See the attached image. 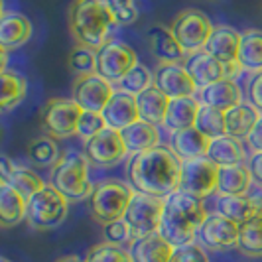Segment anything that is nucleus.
Segmentation results:
<instances>
[{"label":"nucleus","mask_w":262,"mask_h":262,"mask_svg":"<svg viewBox=\"0 0 262 262\" xmlns=\"http://www.w3.org/2000/svg\"><path fill=\"white\" fill-rule=\"evenodd\" d=\"M0 178H2V182L16 187L20 193H24L26 197H32L34 193H38L39 189L46 187V182L39 178L36 171H32V168L18 166V164L10 162V158L6 156L0 160Z\"/></svg>","instance_id":"nucleus-22"},{"label":"nucleus","mask_w":262,"mask_h":262,"mask_svg":"<svg viewBox=\"0 0 262 262\" xmlns=\"http://www.w3.org/2000/svg\"><path fill=\"white\" fill-rule=\"evenodd\" d=\"M152 85H154V73L146 66H140V63H138L126 77L118 83L117 87H118V91L130 93V95H136V97H138L140 93H144L146 89H150Z\"/></svg>","instance_id":"nucleus-39"},{"label":"nucleus","mask_w":262,"mask_h":262,"mask_svg":"<svg viewBox=\"0 0 262 262\" xmlns=\"http://www.w3.org/2000/svg\"><path fill=\"white\" fill-rule=\"evenodd\" d=\"M249 168L250 173H252V182L262 185V152H258V154H254V156L250 158Z\"/></svg>","instance_id":"nucleus-47"},{"label":"nucleus","mask_w":262,"mask_h":262,"mask_svg":"<svg viewBox=\"0 0 262 262\" xmlns=\"http://www.w3.org/2000/svg\"><path fill=\"white\" fill-rule=\"evenodd\" d=\"M166 209V199L136 191L132 197L124 221L132 231V241L160 231V223Z\"/></svg>","instance_id":"nucleus-9"},{"label":"nucleus","mask_w":262,"mask_h":262,"mask_svg":"<svg viewBox=\"0 0 262 262\" xmlns=\"http://www.w3.org/2000/svg\"><path fill=\"white\" fill-rule=\"evenodd\" d=\"M258 118H260V111L256 106L241 103L235 108L227 111V134L238 140H247L250 132L254 130Z\"/></svg>","instance_id":"nucleus-33"},{"label":"nucleus","mask_w":262,"mask_h":262,"mask_svg":"<svg viewBox=\"0 0 262 262\" xmlns=\"http://www.w3.org/2000/svg\"><path fill=\"white\" fill-rule=\"evenodd\" d=\"M170 262H209V256L199 243H189V245L176 247Z\"/></svg>","instance_id":"nucleus-43"},{"label":"nucleus","mask_w":262,"mask_h":262,"mask_svg":"<svg viewBox=\"0 0 262 262\" xmlns=\"http://www.w3.org/2000/svg\"><path fill=\"white\" fill-rule=\"evenodd\" d=\"M115 91L117 89L113 87V83H108L99 73H89V75H79L75 79L71 87V99L83 111L103 113Z\"/></svg>","instance_id":"nucleus-13"},{"label":"nucleus","mask_w":262,"mask_h":262,"mask_svg":"<svg viewBox=\"0 0 262 262\" xmlns=\"http://www.w3.org/2000/svg\"><path fill=\"white\" fill-rule=\"evenodd\" d=\"M81 115H83V108L73 99L53 97L41 108V128L55 140L77 136Z\"/></svg>","instance_id":"nucleus-7"},{"label":"nucleus","mask_w":262,"mask_h":262,"mask_svg":"<svg viewBox=\"0 0 262 262\" xmlns=\"http://www.w3.org/2000/svg\"><path fill=\"white\" fill-rule=\"evenodd\" d=\"M136 66L138 55L124 41L108 39L97 50V73L113 85H118Z\"/></svg>","instance_id":"nucleus-10"},{"label":"nucleus","mask_w":262,"mask_h":262,"mask_svg":"<svg viewBox=\"0 0 262 262\" xmlns=\"http://www.w3.org/2000/svg\"><path fill=\"white\" fill-rule=\"evenodd\" d=\"M173 245H170L160 233L134 238L130 243V254L134 262H170L173 254Z\"/></svg>","instance_id":"nucleus-23"},{"label":"nucleus","mask_w":262,"mask_h":262,"mask_svg":"<svg viewBox=\"0 0 262 262\" xmlns=\"http://www.w3.org/2000/svg\"><path fill=\"white\" fill-rule=\"evenodd\" d=\"M199 99H201V105L221 108L227 113V111H231L243 103V89L235 79L225 77L213 85L199 89Z\"/></svg>","instance_id":"nucleus-20"},{"label":"nucleus","mask_w":262,"mask_h":262,"mask_svg":"<svg viewBox=\"0 0 262 262\" xmlns=\"http://www.w3.org/2000/svg\"><path fill=\"white\" fill-rule=\"evenodd\" d=\"M69 69L75 75H89V73H97V52L89 50L85 46H75L71 53H69Z\"/></svg>","instance_id":"nucleus-40"},{"label":"nucleus","mask_w":262,"mask_h":262,"mask_svg":"<svg viewBox=\"0 0 262 262\" xmlns=\"http://www.w3.org/2000/svg\"><path fill=\"white\" fill-rule=\"evenodd\" d=\"M236 249L250 258L262 256V211L254 215L250 221L241 225V235Z\"/></svg>","instance_id":"nucleus-35"},{"label":"nucleus","mask_w":262,"mask_h":262,"mask_svg":"<svg viewBox=\"0 0 262 262\" xmlns=\"http://www.w3.org/2000/svg\"><path fill=\"white\" fill-rule=\"evenodd\" d=\"M103 117L108 128L115 130H124L130 124L140 120V111H138V101L136 95L124 91H115V95L111 97V101L106 103Z\"/></svg>","instance_id":"nucleus-18"},{"label":"nucleus","mask_w":262,"mask_h":262,"mask_svg":"<svg viewBox=\"0 0 262 262\" xmlns=\"http://www.w3.org/2000/svg\"><path fill=\"white\" fill-rule=\"evenodd\" d=\"M120 132H122V140L126 144V150L132 156L148 152L152 148H158L160 140H162L160 128L150 124V122H146V120H138V122H134L128 128H124Z\"/></svg>","instance_id":"nucleus-27"},{"label":"nucleus","mask_w":262,"mask_h":262,"mask_svg":"<svg viewBox=\"0 0 262 262\" xmlns=\"http://www.w3.org/2000/svg\"><path fill=\"white\" fill-rule=\"evenodd\" d=\"M207 217L209 213L203 199L178 189L166 197V209L158 233L173 247L189 245L197 238V231Z\"/></svg>","instance_id":"nucleus-2"},{"label":"nucleus","mask_w":262,"mask_h":262,"mask_svg":"<svg viewBox=\"0 0 262 262\" xmlns=\"http://www.w3.org/2000/svg\"><path fill=\"white\" fill-rule=\"evenodd\" d=\"M32 38V22L20 12H4L0 18V50L12 52Z\"/></svg>","instance_id":"nucleus-21"},{"label":"nucleus","mask_w":262,"mask_h":262,"mask_svg":"<svg viewBox=\"0 0 262 262\" xmlns=\"http://www.w3.org/2000/svg\"><path fill=\"white\" fill-rule=\"evenodd\" d=\"M252 185V173L249 164L219 168V195H247Z\"/></svg>","instance_id":"nucleus-32"},{"label":"nucleus","mask_w":262,"mask_h":262,"mask_svg":"<svg viewBox=\"0 0 262 262\" xmlns=\"http://www.w3.org/2000/svg\"><path fill=\"white\" fill-rule=\"evenodd\" d=\"M61 158L59 154V146L55 142V138L43 134V136H38L34 138L30 144H28V160L34 164V166H39V168H52L53 164Z\"/></svg>","instance_id":"nucleus-36"},{"label":"nucleus","mask_w":262,"mask_h":262,"mask_svg":"<svg viewBox=\"0 0 262 262\" xmlns=\"http://www.w3.org/2000/svg\"><path fill=\"white\" fill-rule=\"evenodd\" d=\"M247 142H249L250 150H252L254 154L262 152V115H260V118H258V122H256V126H254V130L250 132V136L247 138Z\"/></svg>","instance_id":"nucleus-46"},{"label":"nucleus","mask_w":262,"mask_h":262,"mask_svg":"<svg viewBox=\"0 0 262 262\" xmlns=\"http://www.w3.org/2000/svg\"><path fill=\"white\" fill-rule=\"evenodd\" d=\"M67 213H69V199L53 185H46L38 193L28 197L26 219L30 227L38 231L59 227L66 221Z\"/></svg>","instance_id":"nucleus-6"},{"label":"nucleus","mask_w":262,"mask_h":262,"mask_svg":"<svg viewBox=\"0 0 262 262\" xmlns=\"http://www.w3.org/2000/svg\"><path fill=\"white\" fill-rule=\"evenodd\" d=\"M0 262H12V260H8V258H2Z\"/></svg>","instance_id":"nucleus-49"},{"label":"nucleus","mask_w":262,"mask_h":262,"mask_svg":"<svg viewBox=\"0 0 262 262\" xmlns=\"http://www.w3.org/2000/svg\"><path fill=\"white\" fill-rule=\"evenodd\" d=\"M241 38H243V34H238L235 28L215 26L209 41H207V46H205V52L211 53L213 57H217L221 63L227 66V75L231 79H233V75L241 69V67H238Z\"/></svg>","instance_id":"nucleus-15"},{"label":"nucleus","mask_w":262,"mask_h":262,"mask_svg":"<svg viewBox=\"0 0 262 262\" xmlns=\"http://www.w3.org/2000/svg\"><path fill=\"white\" fill-rule=\"evenodd\" d=\"M105 4L115 16L117 26H130L138 20V8L134 0H105Z\"/></svg>","instance_id":"nucleus-41"},{"label":"nucleus","mask_w":262,"mask_h":262,"mask_svg":"<svg viewBox=\"0 0 262 262\" xmlns=\"http://www.w3.org/2000/svg\"><path fill=\"white\" fill-rule=\"evenodd\" d=\"M238 235H241V225L227 219L221 213H213L205 219V223L199 227L197 238L199 245L207 250H229L235 249L238 245Z\"/></svg>","instance_id":"nucleus-14"},{"label":"nucleus","mask_w":262,"mask_h":262,"mask_svg":"<svg viewBox=\"0 0 262 262\" xmlns=\"http://www.w3.org/2000/svg\"><path fill=\"white\" fill-rule=\"evenodd\" d=\"M211 138L205 136L201 130H197L195 126L171 134V150L176 152V156L182 162L195 160V158H207Z\"/></svg>","instance_id":"nucleus-24"},{"label":"nucleus","mask_w":262,"mask_h":262,"mask_svg":"<svg viewBox=\"0 0 262 262\" xmlns=\"http://www.w3.org/2000/svg\"><path fill=\"white\" fill-rule=\"evenodd\" d=\"M126 173L134 191L166 199L180 189L182 160L171 148L158 146L142 154H134Z\"/></svg>","instance_id":"nucleus-1"},{"label":"nucleus","mask_w":262,"mask_h":262,"mask_svg":"<svg viewBox=\"0 0 262 262\" xmlns=\"http://www.w3.org/2000/svg\"><path fill=\"white\" fill-rule=\"evenodd\" d=\"M89 160L85 154L67 150L52 166L50 185L61 191L69 201H79L91 197L95 185L89 180Z\"/></svg>","instance_id":"nucleus-4"},{"label":"nucleus","mask_w":262,"mask_h":262,"mask_svg":"<svg viewBox=\"0 0 262 262\" xmlns=\"http://www.w3.org/2000/svg\"><path fill=\"white\" fill-rule=\"evenodd\" d=\"M103 235H105L106 243L120 245V247H122L124 243H132V231L124 219L105 225V227H103Z\"/></svg>","instance_id":"nucleus-44"},{"label":"nucleus","mask_w":262,"mask_h":262,"mask_svg":"<svg viewBox=\"0 0 262 262\" xmlns=\"http://www.w3.org/2000/svg\"><path fill=\"white\" fill-rule=\"evenodd\" d=\"M83 154L95 168H111L118 162H122L128 154V150L122 140V132L106 126L105 130H101L97 136H93L91 140L85 142Z\"/></svg>","instance_id":"nucleus-12"},{"label":"nucleus","mask_w":262,"mask_h":262,"mask_svg":"<svg viewBox=\"0 0 262 262\" xmlns=\"http://www.w3.org/2000/svg\"><path fill=\"white\" fill-rule=\"evenodd\" d=\"M85 262H134L130 250L113 243H99L89 249Z\"/></svg>","instance_id":"nucleus-38"},{"label":"nucleus","mask_w":262,"mask_h":262,"mask_svg":"<svg viewBox=\"0 0 262 262\" xmlns=\"http://www.w3.org/2000/svg\"><path fill=\"white\" fill-rule=\"evenodd\" d=\"M249 101L262 113V73L254 75L249 83Z\"/></svg>","instance_id":"nucleus-45"},{"label":"nucleus","mask_w":262,"mask_h":262,"mask_svg":"<svg viewBox=\"0 0 262 262\" xmlns=\"http://www.w3.org/2000/svg\"><path fill=\"white\" fill-rule=\"evenodd\" d=\"M106 128V122L103 113H91V111H83L81 115V120H79V126H77V136L87 142L91 140L93 136H97L101 130Z\"/></svg>","instance_id":"nucleus-42"},{"label":"nucleus","mask_w":262,"mask_h":262,"mask_svg":"<svg viewBox=\"0 0 262 262\" xmlns=\"http://www.w3.org/2000/svg\"><path fill=\"white\" fill-rule=\"evenodd\" d=\"M215 211L235 221L236 225L247 223L254 215L260 213L258 205L250 195H219L215 203Z\"/></svg>","instance_id":"nucleus-30"},{"label":"nucleus","mask_w":262,"mask_h":262,"mask_svg":"<svg viewBox=\"0 0 262 262\" xmlns=\"http://www.w3.org/2000/svg\"><path fill=\"white\" fill-rule=\"evenodd\" d=\"M213 164H217L219 168H227V166H238L245 164L247 160V150L238 138H233L229 134L213 138L211 140L209 154H207Z\"/></svg>","instance_id":"nucleus-29"},{"label":"nucleus","mask_w":262,"mask_h":262,"mask_svg":"<svg viewBox=\"0 0 262 262\" xmlns=\"http://www.w3.org/2000/svg\"><path fill=\"white\" fill-rule=\"evenodd\" d=\"M195 128L203 132L205 136H209L211 140L225 136L227 134V113L221 111V108L201 105L199 115H197Z\"/></svg>","instance_id":"nucleus-37"},{"label":"nucleus","mask_w":262,"mask_h":262,"mask_svg":"<svg viewBox=\"0 0 262 262\" xmlns=\"http://www.w3.org/2000/svg\"><path fill=\"white\" fill-rule=\"evenodd\" d=\"M238 67L247 73H262V30L249 28L243 32L241 50H238Z\"/></svg>","instance_id":"nucleus-31"},{"label":"nucleus","mask_w":262,"mask_h":262,"mask_svg":"<svg viewBox=\"0 0 262 262\" xmlns=\"http://www.w3.org/2000/svg\"><path fill=\"white\" fill-rule=\"evenodd\" d=\"M154 85L166 93L170 99L193 97L197 93V85L189 75L187 67L182 63L176 66H160L154 71Z\"/></svg>","instance_id":"nucleus-17"},{"label":"nucleus","mask_w":262,"mask_h":262,"mask_svg":"<svg viewBox=\"0 0 262 262\" xmlns=\"http://www.w3.org/2000/svg\"><path fill=\"white\" fill-rule=\"evenodd\" d=\"M2 93H0V106L2 111H12L24 101L28 93V81L18 71H2L0 73Z\"/></svg>","instance_id":"nucleus-34"},{"label":"nucleus","mask_w":262,"mask_h":262,"mask_svg":"<svg viewBox=\"0 0 262 262\" xmlns=\"http://www.w3.org/2000/svg\"><path fill=\"white\" fill-rule=\"evenodd\" d=\"M199 108H201V103L197 101L195 97L171 99L168 115H166V120H164V128L171 132V134H176V132L195 126Z\"/></svg>","instance_id":"nucleus-26"},{"label":"nucleus","mask_w":262,"mask_h":262,"mask_svg":"<svg viewBox=\"0 0 262 262\" xmlns=\"http://www.w3.org/2000/svg\"><path fill=\"white\" fill-rule=\"evenodd\" d=\"M185 67H187L189 75L193 77V81H195L197 89H203L207 85H213V83H217L221 79L229 77L227 75V66L221 63L217 57H213L205 50L191 53L185 59Z\"/></svg>","instance_id":"nucleus-19"},{"label":"nucleus","mask_w":262,"mask_h":262,"mask_svg":"<svg viewBox=\"0 0 262 262\" xmlns=\"http://www.w3.org/2000/svg\"><path fill=\"white\" fill-rule=\"evenodd\" d=\"M219 185V166L209 158H195L182 162V182L180 189L191 195L205 199L217 191Z\"/></svg>","instance_id":"nucleus-11"},{"label":"nucleus","mask_w":262,"mask_h":262,"mask_svg":"<svg viewBox=\"0 0 262 262\" xmlns=\"http://www.w3.org/2000/svg\"><path fill=\"white\" fill-rule=\"evenodd\" d=\"M55 262H85V260H81L79 256H73V254H69V256H63V258H59V260H55Z\"/></svg>","instance_id":"nucleus-48"},{"label":"nucleus","mask_w":262,"mask_h":262,"mask_svg":"<svg viewBox=\"0 0 262 262\" xmlns=\"http://www.w3.org/2000/svg\"><path fill=\"white\" fill-rule=\"evenodd\" d=\"M170 30L178 41L182 43L185 53H197L205 50L207 41H209L211 34L215 26L211 24V20L197 8H185L178 14L171 22Z\"/></svg>","instance_id":"nucleus-8"},{"label":"nucleus","mask_w":262,"mask_h":262,"mask_svg":"<svg viewBox=\"0 0 262 262\" xmlns=\"http://www.w3.org/2000/svg\"><path fill=\"white\" fill-rule=\"evenodd\" d=\"M28 215V197L6 182H0V225L10 229Z\"/></svg>","instance_id":"nucleus-25"},{"label":"nucleus","mask_w":262,"mask_h":262,"mask_svg":"<svg viewBox=\"0 0 262 262\" xmlns=\"http://www.w3.org/2000/svg\"><path fill=\"white\" fill-rule=\"evenodd\" d=\"M146 41L150 53L158 59L160 66H176L182 63L185 59V50L182 48V43L178 41V38L173 36L170 28L156 24L146 32Z\"/></svg>","instance_id":"nucleus-16"},{"label":"nucleus","mask_w":262,"mask_h":262,"mask_svg":"<svg viewBox=\"0 0 262 262\" xmlns=\"http://www.w3.org/2000/svg\"><path fill=\"white\" fill-rule=\"evenodd\" d=\"M134 193L136 191L130 184H124L113 178L95 184V189L89 197V211L93 219L103 227L124 219Z\"/></svg>","instance_id":"nucleus-5"},{"label":"nucleus","mask_w":262,"mask_h":262,"mask_svg":"<svg viewBox=\"0 0 262 262\" xmlns=\"http://www.w3.org/2000/svg\"><path fill=\"white\" fill-rule=\"evenodd\" d=\"M67 24L77 46L95 52L108 41L111 30L117 26L105 0H73L67 10Z\"/></svg>","instance_id":"nucleus-3"},{"label":"nucleus","mask_w":262,"mask_h":262,"mask_svg":"<svg viewBox=\"0 0 262 262\" xmlns=\"http://www.w3.org/2000/svg\"><path fill=\"white\" fill-rule=\"evenodd\" d=\"M138 101V111H140V120H146L154 126H164V120L168 115V108H170L171 99L158 89L156 85H152L150 89H146L144 93H140L136 97Z\"/></svg>","instance_id":"nucleus-28"}]
</instances>
